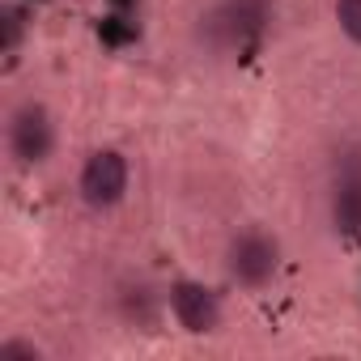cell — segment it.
Returning <instances> with one entry per match:
<instances>
[{"label": "cell", "mask_w": 361, "mask_h": 361, "mask_svg": "<svg viewBox=\"0 0 361 361\" xmlns=\"http://www.w3.org/2000/svg\"><path fill=\"white\" fill-rule=\"evenodd\" d=\"M56 149V123L43 102H22L9 115V153L22 166H43Z\"/></svg>", "instance_id": "277c9868"}, {"label": "cell", "mask_w": 361, "mask_h": 361, "mask_svg": "<svg viewBox=\"0 0 361 361\" xmlns=\"http://www.w3.org/2000/svg\"><path fill=\"white\" fill-rule=\"evenodd\" d=\"M226 268L243 289H264L281 268V243L264 230H243L226 251Z\"/></svg>", "instance_id": "7a4b0ae2"}, {"label": "cell", "mask_w": 361, "mask_h": 361, "mask_svg": "<svg viewBox=\"0 0 361 361\" xmlns=\"http://www.w3.org/2000/svg\"><path fill=\"white\" fill-rule=\"evenodd\" d=\"M331 226L344 238H361V153H348L331 178Z\"/></svg>", "instance_id": "5b68a950"}, {"label": "cell", "mask_w": 361, "mask_h": 361, "mask_svg": "<svg viewBox=\"0 0 361 361\" xmlns=\"http://www.w3.org/2000/svg\"><path fill=\"white\" fill-rule=\"evenodd\" d=\"M170 310H174L178 327H188L192 336H209V331L221 327V302L200 281H178V285H170Z\"/></svg>", "instance_id": "8992f818"}, {"label": "cell", "mask_w": 361, "mask_h": 361, "mask_svg": "<svg viewBox=\"0 0 361 361\" xmlns=\"http://www.w3.org/2000/svg\"><path fill=\"white\" fill-rule=\"evenodd\" d=\"M336 22L353 43H361V0H336Z\"/></svg>", "instance_id": "52a82bcc"}, {"label": "cell", "mask_w": 361, "mask_h": 361, "mask_svg": "<svg viewBox=\"0 0 361 361\" xmlns=\"http://www.w3.org/2000/svg\"><path fill=\"white\" fill-rule=\"evenodd\" d=\"M268 22H272L268 0H217V5L200 18V39L213 51L234 56V51L255 47V39L268 30Z\"/></svg>", "instance_id": "6da1fadb"}, {"label": "cell", "mask_w": 361, "mask_h": 361, "mask_svg": "<svg viewBox=\"0 0 361 361\" xmlns=\"http://www.w3.org/2000/svg\"><path fill=\"white\" fill-rule=\"evenodd\" d=\"M77 192L90 209H115L128 196V157L119 149H98L85 157Z\"/></svg>", "instance_id": "3957f363"}, {"label": "cell", "mask_w": 361, "mask_h": 361, "mask_svg": "<svg viewBox=\"0 0 361 361\" xmlns=\"http://www.w3.org/2000/svg\"><path fill=\"white\" fill-rule=\"evenodd\" d=\"M0 357H39V348L30 344V340H5V344H0Z\"/></svg>", "instance_id": "9c48e42d"}, {"label": "cell", "mask_w": 361, "mask_h": 361, "mask_svg": "<svg viewBox=\"0 0 361 361\" xmlns=\"http://www.w3.org/2000/svg\"><path fill=\"white\" fill-rule=\"evenodd\" d=\"M18 43H22V13L9 5V9H5V51L13 56V51H18Z\"/></svg>", "instance_id": "ba28073f"}]
</instances>
